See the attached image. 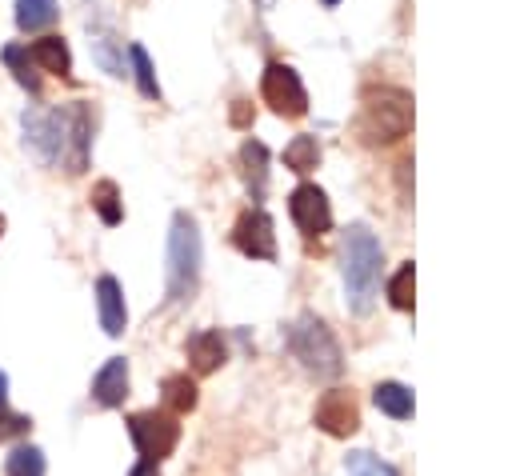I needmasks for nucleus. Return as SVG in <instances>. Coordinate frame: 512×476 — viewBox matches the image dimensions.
<instances>
[{"label":"nucleus","instance_id":"nucleus-1","mask_svg":"<svg viewBox=\"0 0 512 476\" xmlns=\"http://www.w3.org/2000/svg\"><path fill=\"white\" fill-rule=\"evenodd\" d=\"M340 268H344V292H348V308L356 316H364L376 300V288H380V240L364 228V224H352L344 232V248H340Z\"/></svg>","mask_w":512,"mask_h":476},{"label":"nucleus","instance_id":"nucleus-2","mask_svg":"<svg viewBox=\"0 0 512 476\" xmlns=\"http://www.w3.org/2000/svg\"><path fill=\"white\" fill-rule=\"evenodd\" d=\"M196 284H200V228L188 212H176L168 232V300L172 304L192 300Z\"/></svg>","mask_w":512,"mask_h":476},{"label":"nucleus","instance_id":"nucleus-3","mask_svg":"<svg viewBox=\"0 0 512 476\" xmlns=\"http://www.w3.org/2000/svg\"><path fill=\"white\" fill-rule=\"evenodd\" d=\"M288 348H292V356L304 364V372H312V376H320V380H332V376H340V368H344V356H340V344H336L332 328H328L320 316H312V312H304V316L292 320V328H288Z\"/></svg>","mask_w":512,"mask_h":476},{"label":"nucleus","instance_id":"nucleus-4","mask_svg":"<svg viewBox=\"0 0 512 476\" xmlns=\"http://www.w3.org/2000/svg\"><path fill=\"white\" fill-rule=\"evenodd\" d=\"M412 128V96L400 88H380L364 96V112L356 120V132L364 144H392Z\"/></svg>","mask_w":512,"mask_h":476},{"label":"nucleus","instance_id":"nucleus-5","mask_svg":"<svg viewBox=\"0 0 512 476\" xmlns=\"http://www.w3.org/2000/svg\"><path fill=\"white\" fill-rule=\"evenodd\" d=\"M20 124H24V144L44 164H56L64 156V144H68V108H28L20 116Z\"/></svg>","mask_w":512,"mask_h":476},{"label":"nucleus","instance_id":"nucleus-6","mask_svg":"<svg viewBox=\"0 0 512 476\" xmlns=\"http://www.w3.org/2000/svg\"><path fill=\"white\" fill-rule=\"evenodd\" d=\"M128 436H132L136 452H140L148 464H156V460L172 456V448H176V440H180V424H176V416L148 408V412H132V416H128Z\"/></svg>","mask_w":512,"mask_h":476},{"label":"nucleus","instance_id":"nucleus-7","mask_svg":"<svg viewBox=\"0 0 512 476\" xmlns=\"http://www.w3.org/2000/svg\"><path fill=\"white\" fill-rule=\"evenodd\" d=\"M260 92L272 104V112H280L288 120H296V116L308 112V92H304L300 76L288 64H268L264 68V80H260Z\"/></svg>","mask_w":512,"mask_h":476},{"label":"nucleus","instance_id":"nucleus-8","mask_svg":"<svg viewBox=\"0 0 512 476\" xmlns=\"http://www.w3.org/2000/svg\"><path fill=\"white\" fill-rule=\"evenodd\" d=\"M232 244L252 256V260H272L276 256V224L264 208H244L236 228H232Z\"/></svg>","mask_w":512,"mask_h":476},{"label":"nucleus","instance_id":"nucleus-9","mask_svg":"<svg viewBox=\"0 0 512 476\" xmlns=\"http://www.w3.org/2000/svg\"><path fill=\"white\" fill-rule=\"evenodd\" d=\"M288 216L304 236H324L332 228V204L316 184H296L288 196Z\"/></svg>","mask_w":512,"mask_h":476},{"label":"nucleus","instance_id":"nucleus-10","mask_svg":"<svg viewBox=\"0 0 512 476\" xmlns=\"http://www.w3.org/2000/svg\"><path fill=\"white\" fill-rule=\"evenodd\" d=\"M316 428H324L328 436H352L360 428V412H356L352 392H344V388L324 392L316 404Z\"/></svg>","mask_w":512,"mask_h":476},{"label":"nucleus","instance_id":"nucleus-11","mask_svg":"<svg viewBox=\"0 0 512 476\" xmlns=\"http://www.w3.org/2000/svg\"><path fill=\"white\" fill-rule=\"evenodd\" d=\"M128 396V360L124 356H112L96 376H92V400L100 408H120Z\"/></svg>","mask_w":512,"mask_h":476},{"label":"nucleus","instance_id":"nucleus-12","mask_svg":"<svg viewBox=\"0 0 512 476\" xmlns=\"http://www.w3.org/2000/svg\"><path fill=\"white\" fill-rule=\"evenodd\" d=\"M96 312H100V328L108 336H120L128 324V308H124V292L116 284V276H100L96 280Z\"/></svg>","mask_w":512,"mask_h":476},{"label":"nucleus","instance_id":"nucleus-13","mask_svg":"<svg viewBox=\"0 0 512 476\" xmlns=\"http://www.w3.org/2000/svg\"><path fill=\"white\" fill-rule=\"evenodd\" d=\"M88 144H92L88 108H84V104H72V108H68V144H64L68 172H84V168H88Z\"/></svg>","mask_w":512,"mask_h":476},{"label":"nucleus","instance_id":"nucleus-14","mask_svg":"<svg viewBox=\"0 0 512 476\" xmlns=\"http://www.w3.org/2000/svg\"><path fill=\"white\" fill-rule=\"evenodd\" d=\"M224 356H228V348H224V336L216 328H204V332L188 336V364H192L196 376L216 372L224 364Z\"/></svg>","mask_w":512,"mask_h":476},{"label":"nucleus","instance_id":"nucleus-15","mask_svg":"<svg viewBox=\"0 0 512 476\" xmlns=\"http://www.w3.org/2000/svg\"><path fill=\"white\" fill-rule=\"evenodd\" d=\"M240 168H244V184L252 188V200L264 196L268 188V148L260 140H244L240 148Z\"/></svg>","mask_w":512,"mask_h":476},{"label":"nucleus","instance_id":"nucleus-16","mask_svg":"<svg viewBox=\"0 0 512 476\" xmlns=\"http://www.w3.org/2000/svg\"><path fill=\"white\" fill-rule=\"evenodd\" d=\"M28 56H32V64H36V68H44V72H56V76H68V68H72L68 44H64L60 36H40V40H32Z\"/></svg>","mask_w":512,"mask_h":476},{"label":"nucleus","instance_id":"nucleus-17","mask_svg":"<svg viewBox=\"0 0 512 476\" xmlns=\"http://www.w3.org/2000/svg\"><path fill=\"white\" fill-rule=\"evenodd\" d=\"M372 400H376V408H380L384 416H392V420H408V416H412V392H408L404 384H396V380H380V384L372 388Z\"/></svg>","mask_w":512,"mask_h":476},{"label":"nucleus","instance_id":"nucleus-18","mask_svg":"<svg viewBox=\"0 0 512 476\" xmlns=\"http://www.w3.org/2000/svg\"><path fill=\"white\" fill-rule=\"evenodd\" d=\"M56 20V0H16V24L24 32H40Z\"/></svg>","mask_w":512,"mask_h":476},{"label":"nucleus","instance_id":"nucleus-19","mask_svg":"<svg viewBox=\"0 0 512 476\" xmlns=\"http://www.w3.org/2000/svg\"><path fill=\"white\" fill-rule=\"evenodd\" d=\"M4 64L12 68L16 84H24L28 92H40V72H36V64H32L28 48H20V44H8V48H4Z\"/></svg>","mask_w":512,"mask_h":476},{"label":"nucleus","instance_id":"nucleus-20","mask_svg":"<svg viewBox=\"0 0 512 476\" xmlns=\"http://www.w3.org/2000/svg\"><path fill=\"white\" fill-rule=\"evenodd\" d=\"M4 472L8 476H44V452L32 444H16L4 460Z\"/></svg>","mask_w":512,"mask_h":476},{"label":"nucleus","instance_id":"nucleus-21","mask_svg":"<svg viewBox=\"0 0 512 476\" xmlns=\"http://www.w3.org/2000/svg\"><path fill=\"white\" fill-rule=\"evenodd\" d=\"M92 208L100 212V220L104 224H120V216H124V208H120V188L112 184V180H100V184H92Z\"/></svg>","mask_w":512,"mask_h":476},{"label":"nucleus","instance_id":"nucleus-22","mask_svg":"<svg viewBox=\"0 0 512 476\" xmlns=\"http://www.w3.org/2000/svg\"><path fill=\"white\" fill-rule=\"evenodd\" d=\"M164 404H168L172 412H192V408H196V384H192L184 372L168 376V380H164Z\"/></svg>","mask_w":512,"mask_h":476},{"label":"nucleus","instance_id":"nucleus-23","mask_svg":"<svg viewBox=\"0 0 512 476\" xmlns=\"http://www.w3.org/2000/svg\"><path fill=\"white\" fill-rule=\"evenodd\" d=\"M316 160H320L316 136H296V140L284 148V164H288L292 172H308V168H316Z\"/></svg>","mask_w":512,"mask_h":476},{"label":"nucleus","instance_id":"nucleus-24","mask_svg":"<svg viewBox=\"0 0 512 476\" xmlns=\"http://www.w3.org/2000/svg\"><path fill=\"white\" fill-rule=\"evenodd\" d=\"M344 468H348V476H400L388 460H380V456H372V452H364V448L348 452V456H344Z\"/></svg>","mask_w":512,"mask_h":476},{"label":"nucleus","instance_id":"nucleus-25","mask_svg":"<svg viewBox=\"0 0 512 476\" xmlns=\"http://www.w3.org/2000/svg\"><path fill=\"white\" fill-rule=\"evenodd\" d=\"M92 56L100 60V68H104V72L124 76V64L116 60V36H112V32H104V28H96V32H92Z\"/></svg>","mask_w":512,"mask_h":476},{"label":"nucleus","instance_id":"nucleus-26","mask_svg":"<svg viewBox=\"0 0 512 476\" xmlns=\"http://www.w3.org/2000/svg\"><path fill=\"white\" fill-rule=\"evenodd\" d=\"M128 56H132V68H136V84H140V92H144L148 100H160V84H156V72H152L148 52H144L140 44H132V48H128Z\"/></svg>","mask_w":512,"mask_h":476},{"label":"nucleus","instance_id":"nucleus-27","mask_svg":"<svg viewBox=\"0 0 512 476\" xmlns=\"http://www.w3.org/2000/svg\"><path fill=\"white\" fill-rule=\"evenodd\" d=\"M388 300H392V308H400V312L412 308V260L400 264V272L388 280Z\"/></svg>","mask_w":512,"mask_h":476},{"label":"nucleus","instance_id":"nucleus-28","mask_svg":"<svg viewBox=\"0 0 512 476\" xmlns=\"http://www.w3.org/2000/svg\"><path fill=\"white\" fill-rule=\"evenodd\" d=\"M28 424H32L28 416H20V412H12L8 404H0V444H4V440H12V436H24V432H28Z\"/></svg>","mask_w":512,"mask_h":476},{"label":"nucleus","instance_id":"nucleus-29","mask_svg":"<svg viewBox=\"0 0 512 476\" xmlns=\"http://www.w3.org/2000/svg\"><path fill=\"white\" fill-rule=\"evenodd\" d=\"M128 476H160V468H156V464H148V460H140V464H136Z\"/></svg>","mask_w":512,"mask_h":476},{"label":"nucleus","instance_id":"nucleus-30","mask_svg":"<svg viewBox=\"0 0 512 476\" xmlns=\"http://www.w3.org/2000/svg\"><path fill=\"white\" fill-rule=\"evenodd\" d=\"M4 392H8V376L0 372V404H4Z\"/></svg>","mask_w":512,"mask_h":476},{"label":"nucleus","instance_id":"nucleus-31","mask_svg":"<svg viewBox=\"0 0 512 476\" xmlns=\"http://www.w3.org/2000/svg\"><path fill=\"white\" fill-rule=\"evenodd\" d=\"M320 4H340V0H320Z\"/></svg>","mask_w":512,"mask_h":476},{"label":"nucleus","instance_id":"nucleus-32","mask_svg":"<svg viewBox=\"0 0 512 476\" xmlns=\"http://www.w3.org/2000/svg\"><path fill=\"white\" fill-rule=\"evenodd\" d=\"M0 232H4V216H0Z\"/></svg>","mask_w":512,"mask_h":476}]
</instances>
